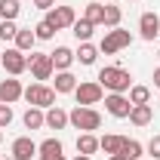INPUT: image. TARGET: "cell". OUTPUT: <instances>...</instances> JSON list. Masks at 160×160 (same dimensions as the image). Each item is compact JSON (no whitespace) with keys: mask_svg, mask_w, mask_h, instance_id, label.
<instances>
[{"mask_svg":"<svg viewBox=\"0 0 160 160\" xmlns=\"http://www.w3.org/2000/svg\"><path fill=\"white\" fill-rule=\"evenodd\" d=\"M157 59H160V49H157Z\"/></svg>","mask_w":160,"mask_h":160,"instance_id":"40","label":"cell"},{"mask_svg":"<svg viewBox=\"0 0 160 160\" xmlns=\"http://www.w3.org/2000/svg\"><path fill=\"white\" fill-rule=\"evenodd\" d=\"M96 151H99V139H96L92 132H80V136H77V154L92 157Z\"/></svg>","mask_w":160,"mask_h":160,"instance_id":"18","label":"cell"},{"mask_svg":"<svg viewBox=\"0 0 160 160\" xmlns=\"http://www.w3.org/2000/svg\"><path fill=\"white\" fill-rule=\"evenodd\" d=\"M37 154L40 160H65V148H62L59 139H46L37 145Z\"/></svg>","mask_w":160,"mask_h":160,"instance_id":"12","label":"cell"},{"mask_svg":"<svg viewBox=\"0 0 160 160\" xmlns=\"http://www.w3.org/2000/svg\"><path fill=\"white\" fill-rule=\"evenodd\" d=\"M46 126H49V129H65V126H68V111H62L59 105L46 108Z\"/></svg>","mask_w":160,"mask_h":160,"instance_id":"16","label":"cell"},{"mask_svg":"<svg viewBox=\"0 0 160 160\" xmlns=\"http://www.w3.org/2000/svg\"><path fill=\"white\" fill-rule=\"evenodd\" d=\"M129 3H139V0H129Z\"/></svg>","mask_w":160,"mask_h":160,"instance_id":"38","label":"cell"},{"mask_svg":"<svg viewBox=\"0 0 160 160\" xmlns=\"http://www.w3.org/2000/svg\"><path fill=\"white\" fill-rule=\"evenodd\" d=\"M22 99L28 102V108H52L56 105V89L46 86V83H31Z\"/></svg>","mask_w":160,"mask_h":160,"instance_id":"3","label":"cell"},{"mask_svg":"<svg viewBox=\"0 0 160 160\" xmlns=\"http://www.w3.org/2000/svg\"><path fill=\"white\" fill-rule=\"evenodd\" d=\"M34 34H37V40H52V34H56V28H52L49 22L43 19V22H37V28H34Z\"/></svg>","mask_w":160,"mask_h":160,"instance_id":"29","label":"cell"},{"mask_svg":"<svg viewBox=\"0 0 160 160\" xmlns=\"http://www.w3.org/2000/svg\"><path fill=\"white\" fill-rule=\"evenodd\" d=\"M22 120H25L28 129H40V126H46V114H43V108H28Z\"/></svg>","mask_w":160,"mask_h":160,"instance_id":"23","label":"cell"},{"mask_svg":"<svg viewBox=\"0 0 160 160\" xmlns=\"http://www.w3.org/2000/svg\"><path fill=\"white\" fill-rule=\"evenodd\" d=\"M28 68H31V74H34L37 83L49 80V77H52V71H56V65H52V59H49V52H31V56H28Z\"/></svg>","mask_w":160,"mask_h":160,"instance_id":"6","label":"cell"},{"mask_svg":"<svg viewBox=\"0 0 160 160\" xmlns=\"http://www.w3.org/2000/svg\"><path fill=\"white\" fill-rule=\"evenodd\" d=\"M34 43H37V34H34L31 28H19V34H16V49L31 52V49H34Z\"/></svg>","mask_w":160,"mask_h":160,"instance_id":"19","label":"cell"},{"mask_svg":"<svg viewBox=\"0 0 160 160\" xmlns=\"http://www.w3.org/2000/svg\"><path fill=\"white\" fill-rule=\"evenodd\" d=\"M19 0H0V19L3 22H16V16H19Z\"/></svg>","mask_w":160,"mask_h":160,"instance_id":"25","label":"cell"},{"mask_svg":"<svg viewBox=\"0 0 160 160\" xmlns=\"http://www.w3.org/2000/svg\"><path fill=\"white\" fill-rule=\"evenodd\" d=\"M151 120H154L151 105H132V111H129V123L132 126H148Z\"/></svg>","mask_w":160,"mask_h":160,"instance_id":"15","label":"cell"},{"mask_svg":"<svg viewBox=\"0 0 160 160\" xmlns=\"http://www.w3.org/2000/svg\"><path fill=\"white\" fill-rule=\"evenodd\" d=\"M120 19H123V12H120V6H111V3H105V28H120Z\"/></svg>","mask_w":160,"mask_h":160,"instance_id":"26","label":"cell"},{"mask_svg":"<svg viewBox=\"0 0 160 160\" xmlns=\"http://www.w3.org/2000/svg\"><path fill=\"white\" fill-rule=\"evenodd\" d=\"M99 3H111V0H99Z\"/></svg>","mask_w":160,"mask_h":160,"instance_id":"37","label":"cell"},{"mask_svg":"<svg viewBox=\"0 0 160 160\" xmlns=\"http://www.w3.org/2000/svg\"><path fill=\"white\" fill-rule=\"evenodd\" d=\"M102 96H105V89H102L99 80H83V83H77V89H74V99H77V105H86V108L99 105Z\"/></svg>","mask_w":160,"mask_h":160,"instance_id":"5","label":"cell"},{"mask_svg":"<svg viewBox=\"0 0 160 160\" xmlns=\"http://www.w3.org/2000/svg\"><path fill=\"white\" fill-rule=\"evenodd\" d=\"M111 160H129V157H126V154L120 151V154H111Z\"/></svg>","mask_w":160,"mask_h":160,"instance_id":"34","label":"cell"},{"mask_svg":"<svg viewBox=\"0 0 160 160\" xmlns=\"http://www.w3.org/2000/svg\"><path fill=\"white\" fill-rule=\"evenodd\" d=\"M139 160H142V157H139Z\"/></svg>","mask_w":160,"mask_h":160,"instance_id":"42","label":"cell"},{"mask_svg":"<svg viewBox=\"0 0 160 160\" xmlns=\"http://www.w3.org/2000/svg\"><path fill=\"white\" fill-rule=\"evenodd\" d=\"M92 28H96V25H92L89 19H77L74 25H71V34H74L80 43H89V37H92Z\"/></svg>","mask_w":160,"mask_h":160,"instance_id":"21","label":"cell"},{"mask_svg":"<svg viewBox=\"0 0 160 160\" xmlns=\"http://www.w3.org/2000/svg\"><path fill=\"white\" fill-rule=\"evenodd\" d=\"M68 123L74 126V129H83V132H92V129H99L102 126V114L96 108H86V105H77L71 114H68Z\"/></svg>","mask_w":160,"mask_h":160,"instance_id":"2","label":"cell"},{"mask_svg":"<svg viewBox=\"0 0 160 160\" xmlns=\"http://www.w3.org/2000/svg\"><path fill=\"white\" fill-rule=\"evenodd\" d=\"M74 160H92V157H86V154H77V157H74Z\"/></svg>","mask_w":160,"mask_h":160,"instance_id":"36","label":"cell"},{"mask_svg":"<svg viewBox=\"0 0 160 160\" xmlns=\"http://www.w3.org/2000/svg\"><path fill=\"white\" fill-rule=\"evenodd\" d=\"M6 160H12V157H6Z\"/></svg>","mask_w":160,"mask_h":160,"instance_id":"41","label":"cell"},{"mask_svg":"<svg viewBox=\"0 0 160 160\" xmlns=\"http://www.w3.org/2000/svg\"><path fill=\"white\" fill-rule=\"evenodd\" d=\"M49 59L56 65V71H68V68L74 65V52H71L68 46H56V52H49Z\"/></svg>","mask_w":160,"mask_h":160,"instance_id":"14","label":"cell"},{"mask_svg":"<svg viewBox=\"0 0 160 160\" xmlns=\"http://www.w3.org/2000/svg\"><path fill=\"white\" fill-rule=\"evenodd\" d=\"M34 154H37V145L31 136H22V139L12 142V160H31Z\"/></svg>","mask_w":160,"mask_h":160,"instance_id":"11","label":"cell"},{"mask_svg":"<svg viewBox=\"0 0 160 160\" xmlns=\"http://www.w3.org/2000/svg\"><path fill=\"white\" fill-rule=\"evenodd\" d=\"M46 22H49L56 31H65V28H71V25L77 22V16H74V9H71V6H52V9H49V16H46Z\"/></svg>","mask_w":160,"mask_h":160,"instance_id":"9","label":"cell"},{"mask_svg":"<svg viewBox=\"0 0 160 160\" xmlns=\"http://www.w3.org/2000/svg\"><path fill=\"white\" fill-rule=\"evenodd\" d=\"M148 99H151L148 86H129V102L132 105H148Z\"/></svg>","mask_w":160,"mask_h":160,"instance_id":"27","label":"cell"},{"mask_svg":"<svg viewBox=\"0 0 160 160\" xmlns=\"http://www.w3.org/2000/svg\"><path fill=\"white\" fill-rule=\"evenodd\" d=\"M0 65L6 68V74H9V77H19L22 71L28 68V56H25L22 49H16V46H12V49L0 52Z\"/></svg>","mask_w":160,"mask_h":160,"instance_id":"8","label":"cell"},{"mask_svg":"<svg viewBox=\"0 0 160 160\" xmlns=\"http://www.w3.org/2000/svg\"><path fill=\"white\" fill-rule=\"evenodd\" d=\"M105 111L111 117H117V120H126L129 111H132V102H129V96H123V92H108L105 96Z\"/></svg>","mask_w":160,"mask_h":160,"instance_id":"7","label":"cell"},{"mask_svg":"<svg viewBox=\"0 0 160 160\" xmlns=\"http://www.w3.org/2000/svg\"><path fill=\"white\" fill-rule=\"evenodd\" d=\"M31 3H34L37 9H52V6H56V0H31Z\"/></svg>","mask_w":160,"mask_h":160,"instance_id":"33","label":"cell"},{"mask_svg":"<svg viewBox=\"0 0 160 160\" xmlns=\"http://www.w3.org/2000/svg\"><path fill=\"white\" fill-rule=\"evenodd\" d=\"M83 19H89L92 25H102V22H105V3H99V0L86 3V12H83Z\"/></svg>","mask_w":160,"mask_h":160,"instance_id":"24","label":"cell"},{"mask_svg":"<svg viewBox=\"0 0 160 160\" xmlns=\"http://www.w3.org/2000/svg\"><path fill=\"white\" fill-rule=\"evenodd\" d=\"M22 96H25V89H22V83L16 77L0 80V105H12V102H19Z\"/></svg>","mask_w":160,"mask_h":160,"instance_id":"10","label":"cell"},{"mask_svg":"<svg viewBox=\"0 0 160 160\" xmlns=\"http://www.w3.org/2000/svg\"><path fill=\"white\" fill-rule=\"evenodd\" d=\"M154 86H157V89H160V68H157V71H154Z\"/></svg>","mask_w":160,"mask_h":160,"instance_id":"35","label":"cell"},{"mask_svg":"<svg viewBox=\"0 0 160 160\" xmlns=\"http://www.w3.org/2000/svg\"><path fill=\"white\" fill-rule=\"evenodd\" d=\"M74 59H77L80 65H96V59H99V46H92V43H80V49L74 52Z\"/></svg>","mask_w":160,"mask_h":160,"instance_id":"22","label":"cell"},{"mask_svg":"<svg viewBox=\"0 0 160 160\" xmlns=\"http://www.w3.org/2000/svg\"><path fill=\"white\" fill-rule=\"evenodd\" d=\"M123 142H126V136H114V132H108L105 139H99V148L111 157V154H120V151H123Z\"/></svg>","mask_w":160,"mask_h":160,"instance_id":"17","label":"cell"},{"mask_svg":"<svg viewBox=\"0 0 160 160\" xmlns=\"http://www.w3.org/2000/svg\"><path fill=\"white\" fill-rule=\"evenodd\" d=\"M123 154H126L129 160H139L142 157V145L136 139H126V142H123Z\"/></svg>","mask_w":160,"mask_h":160,"instance_id":"28","label":"cell"},{"mask_svg":"<svg viewBox=\"0 0 160 160\" xmlns=\"http://www.w3.org/2000/svg\"><path fill=\"white\" fill-rule=\"evenodd\" d=\"M148 154H151L154 160H160V136H154V139L148 142Z\"/></svg>","mask_w":160,"mask_h":160,"instance_id":"32","label":"cell"},{"mask_svg":"<svg viewBox=\"0 0 160 160\" xmlns=\"http://www.w3.org/2000/svg\"><path fill=\"white\" fill-rule=\"evenodd\" d=\"M129 43H132V34H129V31H123V28H111V31L102 37L99 52H105V56H114V52H120V49H126Z\"/></svg>","mask_w":160,"mask_h":160,"instance_id":"4","label":"cell"},{"mask_svg":"<svg viewBox=\"0 0 160 160\" xmlns=\"http://www.w3.org/2000/svg\"><path fill=\"white\" fill-rule=\"evenodd\" d=\"M139 34L145 40H154V37H160V19L154 16V12H145L139 19Z\"/></svg>","mask_w":160,"mask_h":160,"instance_id":"13","label":"cell"},{"mask_svg":"<svg viewBox=\"0 0 160 160\" xmlns=\"http://www.w3.org/2000/svg\"><path fill=\"white\" fill-rule=\"evenodd\" d=\"M0 142H3V132H0Z\"/></svg>","mask_w":160,"mask_h":160,"instance_id":"39","label":"cell"},{"mask_svg":"<svg viewBox=\"0 0 160 160\" xmlns=\"http://www.w3.org/2000/svg\"><path fill=\"white\" fill-rule=\"evenodd\" d=\"M99 83H102V89H108V92H129L132 77H129V71L120 68V65H105L99 71Z\"/></svg>","mask_w":160,"mask_h":160,"instance_id":"1","label":"cell"},{"mask_svg":"<svg viewBox=\"0 0 160 160\" xmlns=\"http://www.w3.org/2000/svg\"><path fill=\"white\" fill-rule=\"evenodd\" d=\"M12 123V108L9 105H0V129H6Z\"/></svg>","mask_w":160,"mask_h":160,"instance_id":"31","label":"cell"},{"mask_svg":"<svg viewBox=\"0 0 160 160\" xmlns=\"http://www.w3.org/2000/svg\"><path fill=\"white\" fill-rule=\"evenodd\" d=\"M52 89H56V92H74V89H77V77H74L71 71H59Z\"/></svg>","mask_w":160,"mask_h":160,"instance_id":"20","label":"cell"},{"mask_svg":"<svg viewBox=\"0 0 160 160\" xmlns=\"http://www.w3.org/2000/svg\"><path fill=\"white\" fill-rule=\"evenodd\" d=\"M16 34H19L16 22H0V40H16Z\"/></svg>","mask_w":160,"mask_h":160,"instance_id":"30","label":"cell"}]
</instances>
